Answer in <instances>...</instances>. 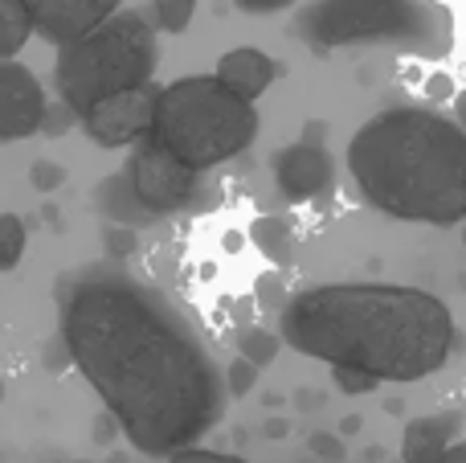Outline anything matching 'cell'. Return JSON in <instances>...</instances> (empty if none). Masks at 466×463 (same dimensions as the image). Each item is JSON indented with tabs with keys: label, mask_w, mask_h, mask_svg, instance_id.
Returning <instances> with one entry per match:
<instances>
[{
	"label": "cell",
	"mask_w": 466,
	"mask_h": 463,
	"mask_svg": "<svg viewBox=\"0 0 466 463\" xmlns=\"http://www.w3.org/2000/svg\"><path fill=\"white\" fill-rule=\"evenodd\" d=\"M62 345L127 443L147 456L197 448L226 410V377L193 320L119 267L82 271L57 292Z\"/></svg>",
	"instance_id": "6da1fadb"
},
{
	"label": "cell",
	"mask_w": 466,
	"mask_h": 463,
	"mask_svg": "<svg viewBox=\"0 0 466 463\" xmlns=\"http://www.w3.org/2000/svg\"><path fill=\"white\" fill-rule=\"evenodd\" d=\"M279 336L331 369L421 382L454 353V316L438 295L397 283H323L279 308Z\"/></svg>",
	"instance_id": "7a4b0ae2"
},
{
	"label": "cell",
	"mask_w": 466,
	"mask_h": 463,
	"mask_svg": "<svg viewBox=\"0 0 466 463\" xmlns=\"http://www.w3.org/2000/svg\"><path fill=\"white\" fill-rule=\"evenodd\" d=\"M348 177L377 213L454 226L466 218V128L430 107H389L352 136Z\"/></svg>",
	"instance_id": "3957f363"
},
{
	"label": "cell",
	"mask_w": 466,
	"mask_h": 463,
	"mask_svg": "<svg viewBox=\"0 0 466 463\" xmlns=\"http://www.w3.org/2000/svg\"><path fill=\"white\" fill-rule=\"evenodd\" d=\"M258 136V107L218 82V74H193L160 87L152 115V144L177 156L185 169L209 172L241 156Z\"/></svg>",
	"instance_id": "277c9868"
},
{
	"label": "cell",
	"mask_w": 466,
	"mask_h": 463,
	"mask_svg": "<svg viewBox=\"0 0 466 463\" xmlns=\"http://www.w3.org/2000/svg\"><path fill=\"white\" fill-rule=\"evenodd\" d=\"M295 33L315 49L393 46L426 62L454 49V16L438 0H315L299 13Z\"/></svg>",
	"instance_id": "5b68a950"
},
{
	"label": "cell",
	"mask_w": 466,
	"mask_h": 463,
	"mask_svg": "<svg viewBox=\"0 0 466 463\" xmlns=\"http://www.w3.org/2000/svg\"><path fill=\"white\" fill-rule=\"evenodd\" d=\"M156 62H160L156 25L136 8H119L95 33L57 49L54 82L62 103L82 119L106 98L147 87Z\"/></svg>",
	"instance_id": "8992f818"
},
{
	"label": "cell",
	"mask_w": 466,
	"mask_h": 463,
	"mask_svg": "<svg viewBox=\"0 0 466 463\" xmlns=\"http://www.w3.org/2000/svg\"><path fill=\"white\" fill-rule=\"evenodd\" d=\"M131 193L144 213H177L197 201L201 193V172L185 169L177 156H168L160 144L144 139L131 156Z\"/></svg>",
	"instance_id": "52a82bcc"
},
{
	"label": "cell",
	"mask_w": 466,
	"mask_h": 463,
	"mask_svg": "<svg viewBox=\"0 0 466 463\" xmlns=\"http://www.w3.org/2000/svg\"><path fill=\"white\" fill-rule=\"evenodd\" d=\"M156 98H160V87H156V82H147V87H139V90H127V95L106 98V103H98L95 111L82 115V131H86L98 148L144 144V139L152 136Z\"/></svg>",
	"instance_id": "ba28073f"
},
{
	"label": "cell",
	"mask_w": 466,
	"mask_h": 463,
	"mask_svg": "<svg viewBox=\"0 0 466 463\" xmlns=\"http://www.w3.org/2000/svg\"><path fill=\"white\" fill-rule=\"evenodd\" d=\"M49 111V98L41 90V78L21 66L16 57L0 62V144L29 139L41 131Z\"/></svg>",
	"instance_id": "9c48e42d"
},
{
	"label": "cell",
	"mask_w": 466,
	"mask_h": 463,
	"mask_svg": "<svg viewBox=\"0 0 466 463\" xmlns=\"http://www.w3.org/2000/svg\"><path fill=\"white\" fill-rule=\"evenodd\" d=\"M21 5L29 8V21L37 37L66 49L78 37L95 33L103 21H111L123 0H21Z\"/></svg>",
	"instance_id": "30bf717a"
},
{
	"label": "cell",
	"mask_w": 466,
	"mask_h": 463,
	"mask_svg": "<svg viewBox=\"0 0 466 463\" xmlns=\"http://www.w3.org/2000/svg\"><path fill=\"white\" fill-rule=\"evenodd\" d=\"M331 156L323 152L319 144H287L279 156H274V185L287 201H311L323 189L331 185Z\"/></svg>",
	"instance_id": "8fae6325"
},
{
	"label": "cell",
	"mask_w": 466,
	"mask_h": 463,
	"mask_svg": "<svg viewBox=\"0 0 466 463\" xmlns=\"http://www.w3.org/2000/svg\"><path fill=\"white\" fill-rule=\"evenodd\" d=\"M213 74H218V82L226 90H233V95L246 98V103H254V98L279 78V62L254 46H238L218 57V70Z\"/></svg>",
	"instance_id": "7c38bea8"
},
{
	"label": "cell",
	"mask_w": 466,
	"mask_h": 463,
	"mask_svg": "<svg viewBox=\"0 0 466 463\" xmlns=\"http://www.w3.org/2000/svg\"><path fill=\"white\" fill-rule=\"evenodd\" d=\"M462 431V415L459 410H438V415L426 418H413L405 427V439H401V459L405 463H442L446 451L454 448Z\"/></svg>",
	"instance_id": "4fadbf2b"
},
{
	"label": "cell",
	"mask_w": 466,
	"mask_h": 463,
	"mask_svg": "<svg viewBox=\"0 0 466 463\" xmlns=\"http://www.w3.org/2000/svg\"><path fill=\"white\" fill-rule=\"evenodd\" d=\"M29 37H33L29 8H25L21 0H0V62L21 54Z\"/></svg>",
	"instance_id": "5bb4252c"
},
{
	"label": "cell",
	"mask_w": 466,
	"mask_h": 463,
	"mask_svg": "<svg viewBox=\"0 0 466 463\" xmlns=\"http://www.w3.org/2000/svg\"><path fill=\"white\" fill-rule=\"evenodd\" d=\"M249 238H254V246L266 254L270 262H290V254H295V234H290V226L282 218H258L254 226H249Z\"/></svg>",
	"instance_id": "9a60e30c"
},
{
	"label": "cell",
	"mask_w": 466,
	"mask_h": 463,
	"mask_svg": "<svg viewBox=\"0 0 466 463\" xmlns=\"http://www.w3.org/2000/svg\"><path fill=\"white\" fill-rule=\"evenodd\" d=\"M279 349H282V336L279 333H270V328H258V324H249V328H241L238 333V353L249 361V365H270L274 357H279Z\"/></svg>",
	"instance_id": "2e32d148"
},
{
	"label": "cell",
	"mask_w": 466,
	"mask_h": 463,
	"mask_svg": "<svg viewBox=\"0 0 466 463\" xmlns=\"http://www.w3.org/2000/svg\"><path fill=\"white\" fill-rule=\"evenodd\" d=\"M25 242H29V230L16 213H0V271H13L25 254Z\"/></svg>",
	"instance_id": "e0dca14e"
},
{
	"label": "cell",
	"mask_w": 466,
	"mask_h": 463,
	"mask_svg": "<svg viewBox=\"0 0 466 463\" xmlns=\"http://www.w3.org/2000/svg\"><path fill=\"white\" fill-rule=\"evenodd\" d=\"M197 16V0H152V21L160 33H185Z\"/></svg>",
	"instance_id": "ac0fdd59"
},
{
	"label": "cell",
	"mask_w": 466,
	"mask_h": 463,
	"mask_svg": "<svg viewBox=\"0 0 466 463\" xmlns=\"http://www.w3.org/2000/svg\"><path fill=\"white\" fill-rule=\"evenodd\" d=\"M254 382H258V365H249L246 357H238L226 365V394L229 398H246V394L254 390Z\"/></svg>",
	"instance_id": "d6986e66"
},
{
	"label": "cell",
	"mask_w": 466,
	"mask_h": 463,
	"mask_svg": "<svg viewBox=\"0 0 466 463\" xmlns=\"http://www.w3.org/2000/svg\"><path fill=\"white\" fill-rule=\"evenodd\" d=\"M331 382H336L339 394H348V398H360V394H372L377 390V377L372 374H360V369H331Z\"/></svg>",
	"instance_id": "ffe728a7"
},
{
	"label": "cell",
	"mask_w": 466,
	"mask_h": 463,
	"mask_svg": "<svg viewBox=\"0 0 466 463\" xmlns=\"http://www.w3.org/2000/svg\"><path fill=\"white\" fill-rule=\"evenodd\" d=\"M29 185L37 189L41 197H49L54 189L66 185V169H62V164H54V160H37V164L29 169Z\"/></svg>",
	"instance_id": "44dd1931"
},
{
	"label": "cell",
	"mask_w": 466,
	"mask_h": 463,
	"mask_svg": "<svg viewBox=\"0 0 466 463\" xmlns=\"http://www.w3.org/2000/svg\"><path fill=\"white\" fill-rule=\"evenodd\" d=\"M307 448H311V456L323 459V463H344V443H339V435L315 431L311 439H307Z\"/></svg>",
	"instance_id": "7402d4cb"
},
{
	"label": "cell",
	"mask_w": 466,
	"mask_h": 463,
	"mask_svg": "<svg viewBox=\"0 0 466 463\" xmlns=\"http://www.w3.org/2000/svg\"><path fill=\"white\" fill-rule=\"evenodd\" d=\"M168 463H249L241 456H226V451H209V448H185L177 456H168Z\"/></svg>",
	"instance_id": "603a6c76"
},
{
	"label": "cell",
	"mask_w": 466,
	"mask_h": 463,
	"mask_svg": "<svg viewBox=\"0 0 466 463\" xmlns=\"http://www.w3.org/2000/svg\"><path fill=\"white\" fill-rule=\"evenodd\" d=\"M78 119V115L70 111V107H49L46 111V123H41V131H46V136H66V128H70V123Z\"/></svg>",
	"instance_id": "cb8c5ba5"
},
{
	"label": "cell",
	"mask_w": 466,
	"mask_h": 463,
	"mask_svg": "<svg viewBox=\"0 0 466 463\" xmlns=\"http://www.w3.org/2000/svg\"><path fill=\"white\" fill-rule=\"evenodd\" d=\"M258 304H262V308H279V304H282L279 275H262V279H258Z\"/></svg>",
	"instance_id": "d4e9b609"
},
{
	"label": "cell",
	"mask_w": 466,
	"mask_h": 463,
	"mask_svg": "<svg viewBox=\"0 0 466 463\" xmlns=\"http://www.w3.org/2000/svg\"><path fill=\"white\" fill-rule=\"evenodd\" d=\"M233 5H238L241 13H258V16H266V13H282V8H290L295 0H233Z\"/></svg>",
	"instance_id": "484cf974"
},
{
	"label": "cell",
	"mask_w": 466,
	"mask_h": 463,
	"mask_svg": "<svg viewBox=\"0 0 466 463\" xmlns=\"http://www.w3.org/2000/svg\"><path fill=\"white\" fill-rule=\"evenodd\" d=\"M106 242H111V259H123V254L136 246V234L123 230V226H115V230H106Z\"/></svg>",
	"instance_id": "4316f807"
},
{
	"label": "cell",
	"mask_w": 466,
	"mask_h": 463,
	"mask_svg": "<svg viewBox=\"0 0 466 463\" xmlns=\"http://www.w3.org/2000/svg\"><path fill=\"white\" fill-rule=\"evenodd\" d=\"M426 95L430 98H454L459 90H454L451 74H430V78H426Z\"/></svg>",
	"instance_id": "83f0119b"
},
{
	"label": "cell",
	"mask_w": 466,
	"mask_h": 463,
	"mask_svg": "<svg viewBox=\"0 0 466 463\" xmlns=\"http://www.w3.org/2000/svg\"><path fill=\"white\" fill-rule=\"evenodd\" d=\"M282 435H287V423H282V418H270V423H266V439H282Z\"/></svg>",
	"instance_id": "f1b7e54d"
},
{
	"label": "cell",
	"mask_w": 466,
	"mask_h": 463,
	"mask_svg": "<svg viewBox=\"0 0 466 463\" xmlns=\"http://www.w3.org/2000/svg\"><path fill=\"white\" fill-rule=\"evenodd\" d=\"M454 119H459L462 128H466V90H459V95H454Z\"/></svg>",
	"instance_id": "f546056e"
},
{
	"label": "cell",
	"mask_w": 466,
	"mask_h": 463,
	"mask_svg": "<svg viewBox=\"0 0 466 463\" xmlns=\"http://www.w3.org/2000/svg\"><path fill=\"white\" fill-rule=\"evenodd\" d=\"M442 463H466V443H454L451 451H446V459Z\"/></svg>",
	"instance_id": "4dcf8cb0"
},
{
	"label": "cell",
	"mask_w": 466,
	"mask_h": 463,
	"mask_svg": "<svg viewBox=\"0 0 466 463\" xmlns=\"http://www.w3.org/2000/svg\"><path fill=\"white\" fill-rule=\"evenodd\" d=\"M339 431H344V435H356V431H360V418H344V427H339Z\"/></svg>",
	"instance_id": "1f68e13d"
},
{
	"label": "cell",
	"mask_w": 466,
	"mask_h": 463,
	"mask_svg": "<svg viewBox=\"0 0 466 463\" xmlns=\"http://www.w3.org/2000/svg\"><path fill=\"white\" fill-rule=\"evenodd\" d=\"M0 402H5V382H0Z\"/></svg>",
	"instance_id": "d6a6232c"
}]
</instances>
